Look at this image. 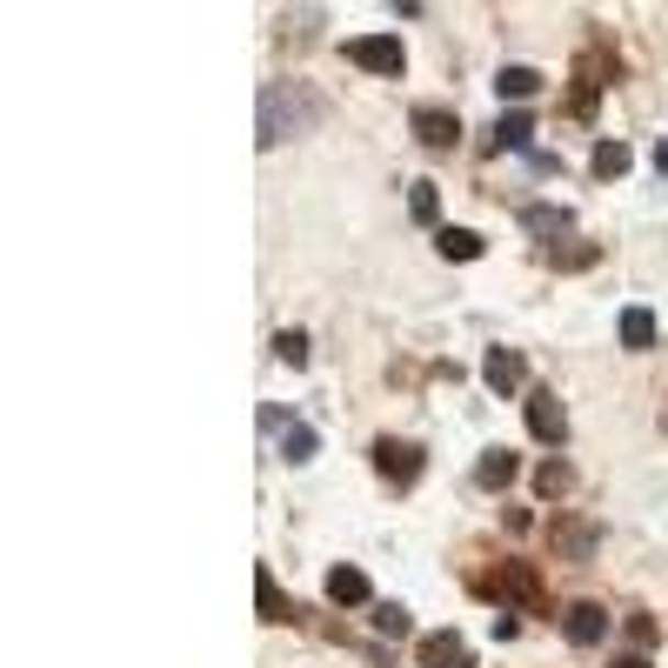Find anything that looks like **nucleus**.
I'll return each instance as SVG.
<instances>
[{
    "label": "nucleus",
    "instance_id": "19",
    "mask_svg": "<svg viewBox=\"0 0 668 668\" xmlns=\"http://www.w3.org/2000/svg\"><path fill=\"white\" fill-rule=\"evenodd\" d=\"M281 461H314V428L308 422H288L281 428Z\"/></svg>",
    "mask_w": 668,
    "mask_h": 668
},
{
    "label": "nucleus",
    "instance_id": "9",
    "mask_svg": "<svg viewBox=\"0 0 668 668\" xmlns=\"http://www.w3.org/2000/svg\"><path fill=\"white\" fill-rule=\"evenodd\" d=\"M528 141H535V121L515 108V114H501V121L488 127V141H481V147H488V154H515V147H528Z\"/></svg>",
    "mask_w": 668,
    "mask_h": 668
},
{
    "label": "nucleus",
    "instance_id": "27",
    "mask_svg": "<svg viewBox=\"0 0 668 668\" xmlns=\"http://www.w3.org/2000/svg\"><path fill=\"white\" fill-rule=\"evenodd\" d=\"M615 668H648V655H622V661H615Z\"/></svg>",
    "mask_w": 668,
    "mask_h": 668
},
{
    "label": "nucleus",
    "instance_id": "7",
    "mask_svg": "<svg viewBox=\"0 0 668 668\" xmlns=\"http://www.w3.org/2000/svg\"><path fill=\"white\" fill-rule=\"evenodd\" d=\"M481 381H488L494 394H515V388L528 381V361H522L515 348H488V361H481Z\"/></svg>",
    "mask_w": 668,
    "mask_h": 668
},
{
    "label": "nucleus",
    "instance_id": "17",
    "mask_svg": "<svg viewBox=\"0 0 668 668\" xmlns=\"http://www.w3.org/2000/svg\"><path fill=\"white\" fill-rule=\"evenodd\" d=\"M555 548H561L568 561L595 555V528H589V522H555Z\"/></svg>",
    "mask_w": 668,
    "mask_h": 668
},
{
    "label": "nucleus",
    "instance_id": "5",
    "mask_svg": "<svg viewBox=\"0 0 668 668\" xmlns=\"http://www.w3.org/2000/svg\"><path fill=\"white\" fill-rule=\"evenodd\" d=\"M348 60L355 67H368V74H401V41L394 34H361V41H348Z\"/></svg>",
    "mask_w": 668,
    "mask_h": 668
},
{
    "label": "nucleus",
    "instance_id": "28",
    "mask_svg": "<svg viewBox=\"0 0 668 668\" xmlns=\"http://www.w3.org/2000/svg\"><path fill=\"white\" fill-rule=\"evenodd\" d=\"M661 428H668V401H661Z\"/></svg>",
    "mask_w": 668,
    "mask_h": 668
},
{
    "label": "nucleus",
    "instance_id": "22",
    "mask_svg": "<svg viewBox=\"0 0 668 668\" xmlns=\"http://www.w3.org/2000/svg\"><path fill=\"white\" fill-rule=\"evenodd\" d=\"M568 461H542V475H535V488H542V501H555V494H568Z\"/></svg>",
    "mask_w": 668,
    "mask_h": 668
},
{
    "label": "nucleus",
    "instance_id": "24",
    "mask_svg": "<svg viewBox=\"0 0 668 668\" xmlns=\"http://www.w3.org/2000/svg\"><path fill=\"white\" fill-rule=\"evenodd\" d=\"M275 355H281L288 368H301V361H308V334H301V327H288V334H275Z\"/></svg>",
    "mask_w": 668,
    "mask_h": 668
},
{
    "label": "nucleus",
    "instance_id": "20",
    "mask_svg": "<svg viewBox=\"0 0 668 668\" xmlns=\"http://www.w3.org/2000/svg\"><path fill=\"white\" fill-rule=\"evenodd\" d=\"M595 175H602V181H622V175H628V147H622V141H602V147H595Z\"/></svg>",
    "mask_w": 668,
    "mask_h": 668
},
{
    "label": "nucleus",
    "instance_id": "25",
    "mask_svg": "<svg viewBox=\"0 0 668 668\" xmlns=\"http://www.w3.org/2000/svg\"><path fill=\"white\" fill-rule=\"evenodd\" d=\"M589 261H595V247H568V255L555 247V268H589Z\"/></svg>",
    "mask_w": 668,
    "mask_h": 668
},
{
    "label": "nucleus",
    "instance_id": "15",
    "mask_svg": "<svg viewBox=\"0 0 668 668\" xmlns=\"http://www.w3.org/2000/svg\"><path fill=\"white\" fill-rule=\"evenodd\" d=\"M255 602H261V622H294V602L275 589V575H268V568L255 575Z\"/></svg>",
    "mask_w": 668,
    "mask_h": 668
},
{
    "label": "nucleus",
    "instance_id": "14",
    "mask_svg": "<svg viewBox=\"0 0 668 668\" xmlns=\"http://www.w3.org/2000/svg\"><path fill=\"white\" fill-rule=\"evenodd\" d=\"M522 227H528L535 241H555V234L575 227V214H568V208H522Z\"/></svg>",
    "mask_w": 668,
    "mask_h": 668
},
{
    "label": "nucleus",
    "instance_id": "23",
    "mask_svg": "<svg viewBox=\"0 0 668 668\" xmlns=\"http://www.w3.org/2000/svg\"><path fill=\"white\" fill-rule=\"evenodd\" d=\"M375 628H381V635H408V628H414V615H408L401 602H375Z\"/></svg>",
    "mask_w": 668,
    "mask_h": 668
},
{
    "label": "nucleus",
    "instance_id": "1",
    "mask_svg": "<svg viewBox=\"0 0 668 668\" xmlns=\"http://www.w3.org/2000/svg\"><path fill=\"white\" fill-rule=\"evenodd\" d=\"M321 114H327V101L308 80H268L261 88V147H281V141L321 127Z\"/></svg>",
    "mask_w": 668,
    "mask_h": 668
},
{
    "label": "nucleus",
    "instance_id": "13",
    "mask_svg": "<svg viewBox=\"0 0 668 668\" xmlns=\"http://www.w3.org/2000/svg\"><path fill=\"white\" fill-rule=\"evenodd\" d=\"M435 255L442 261H475L481 255V234L475 227H435Z\"/></svg>",
    "mask_w": 668,
    "mask_h": 668
},
{
    "label": "nucleus",
    "instance_id": "26",
    "mask_svg": "<svg viewBox=\"0 0 668 668\" xmlns=\"http://www.w3.org/2000/svg\"><path fill=\"white\" fill-rule=\"evenodd\" d=\"M655 167H661V181H668V141H661V147H655Z\"/></svg>",
    "mask_w": 668,
    "mask_h": 668
},
{
    "label": "nucleus",
    "instance_id": "11",
    "mask_svg": "<svg viewBox=\"0 0 668 668\" xmlns=\"http://www.w3.org/2000/svg\"><path fill=\"white\" fill-rule=\"evenodd\" d=\"M414 134H422V147H455L461 121L448 108H414Z\"/></svg>",
    "mask_w": 668,
    "mask_h": 668
},
{
    "label": "nucleus",
    "instance_id": "16",
    "mask_svg": "<svg viewBox=\"0 0 668 668\" xmlns=\"http://www.w3.org/2000/svg\"><path fill=\"white\" fill-rule=\"evenodd\" d=\"M622 348H655V314L648 308H622Z\"/></svg>",
    "mask_w": 668,
    "mask_h": 668
},
{
    "label": "nucleus",
    "instance_id": "10",
    "mask_svg": "<svg viewBox=\"0 0 668 668\" xmlns=\"http://www.w3.org/2000/svg\"><path fill=\"white\" fill-rule=\"evenodd\" d=\"M327 602H334V609H361V602H368V575L348 568V561L327 568Z\"/></svg>",
    "mask_w": 668,
    "mask_h": 668
},
{
    "label": "nucleus",
    "instance_id": "12",
    "mask_svg": "<svg viewBox=\"0 0 668 668\" xmlns=\"http://www.w3.org/2000/svg\"><path fill=\"white\" fill-rule=\"evenodd\" d=\"M515 475H522V455H515V448H488V455L475 461V481H481V488H509Z\"/></svg>",
    "mask_w": 668,
    "mask_h": 668
},
{
    "label": "nucleus",
    "instance_id": "18",
    "mask_svg": "<svg viewBox=\"0 0 668 668\" xmlns=\"http://www.w3.org/2000/svg\"><path fill=\"white\" fill-rule=\"evenodd\" d=\"M494 88H501V101H528V94L542 88V74H535V67H501Z\"/></svg>",
    "mask_w": 668,
    "mask_h": 668
},
{
    "label": "nucleus",
    "instance_id": "21",
    "mask_svg": "<svg viewBox=\"0 0 668 668\" xmlns=\"http://www.w3.org/2000/svg\"><path fill=\"white\" fill-rule=\"evenodd\" d=\"M408 214H414V221H435V214H442L435 181H414V188H408Z\"/></svg>",
    "mask_w": 668,
    "mask_h": 668
},
{
    "label": "nucleus",
    "instance_id": "6",
    "mask_svg": "<svg viewBox=\"0 0 668 668\" xmlns=\"http://www.w3.org/2000/svg\"><path fill=\"white\" fill-rule=\"evenodd\" d=\"M375 468H381V481H414V475H422V448H414V442H375Z\"/></svg>",
    "mask_w": 668,
    "mask_h": 668
},
{
    "label": "nucleus",
    "instance_id": "4",
    "mask_svg": "<svg viewBox=\"0 0 668 668\" xmlns=\"http://www.w3.org/2000/svg\"><path fill=\"white\" fill-rule=\"evenodd\" d=\"M561 635H568L575 648H595V642L609 635V609H602V602H568V609H561Z\"/></svg>",
    "mask_w": 668,
    "mask_h": 668
},
{
    "label": "nucleus",
    "instance_id": "8",
    "mask_svg": "<svg viewBox=\"0 0 668 668\" xmlns=\"http://www.w3.org/2000/svg\"><path fill=\"white\" fill-rule=\"evenodd\" d=\"M422 668H475V655L455 628H442V635H422Z\"/></svg>",
    "mask_w": 668,
    "mask_h": 668
},
{
    "label": "nucleus",
    "instance_id": "2",
    "mask_svg": "<svg viewBox=\"0 0 668 668\" xmlns=\"http://www.w3.org/2000/svg\"><path fill=\"white\" fill-rule=\"evenodd\" d=\"M528 435L548 442V448H561V435H568V408H561L555 388H535V394H528Z\"/></svg>",
    "mask_w": 668,
    "mask_h": 668
},
{
    "label": "nucleus",
    "instance_id": "3",
    "mask_svg": "<svg viewBox=\"0 0 668 668\" xmlns=\"http://www.w3.org/2000/svg\"><path fill=\"white\" fill-rule=\"evenodd\" d=\"M488 589H494L501 602H509V615H515V609H542V581H535V568H528V561H509V568H501V575L488 581Z\"/></svg>",
    "mask_w": 668,
    "mask_h": 668
}]
</instances>
